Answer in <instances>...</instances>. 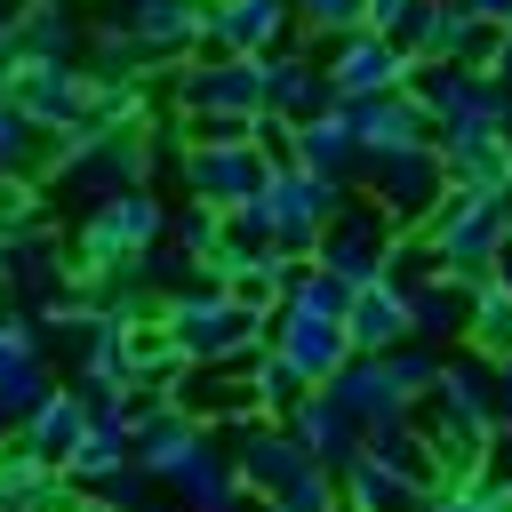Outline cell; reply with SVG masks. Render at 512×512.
<instances>
[{
  "mask_svg": "<svg viewBox=\"0 0 512 512\" xmlns=\"http://www.w3.org/2000/svg\"><path fill=\"white\" fill-rule=\"evenodd\" d=\"M320 392H328L360 432H376V424H408V416H416V392H400V376L384 368V352H352Z\"/></svg>",
  "mask_w": 512,
  "mask_h": 512,
  "instance_id": "12",
  "label": "cell"
},
{
  "mask_svg": "<svg viewBox=\"0 0 512 512\" xmlns=\"http://www.w3.org/2000/svg\"><path fill=\"white\" fill-rule=\"evenodd\" d=\"M392 240H400V224L376 208V200H344L336 216H328V232H320V264L336 272V280H376L384 272V256H392Z\"/></svg>",
  "mask_w": 512,
  "mask_h": 512,
  "instance_id": "10",
  "label": "cell"
},
{
  "mask_svg": "<svg viewBox=\"0 0 512 512\" xmlns=\"http://www.w3.org/2000/svg\"><path fill=\"white\" fill-rule=\"evenodd\" d=\"M448 184L464 192H512V136H448Z\"/></svg>",
  "mask_w": 512,
  "mask_h": 512,
  "instance_id": "22",
  "label": "cell"
},
{
  "mask_svg": "<svg viewBox=\"0 0 512 512\" xmlns=\"http://www.w3.org/2000/svg\"><path fill=\"white\" fill-rule=\"evenodd\" d=\"M272 168H280V160H264L256 144H192V152H184V184H192V200L216 208V216H232L240 200H256V192L272 184Z\"/></svg>",
  "mask_w": 512,
  "mask_h": 512,
  "instance_id": "9",
  "label": "cell"
},
{
  "mask_svg": "<svg viewBox=\"0 0 512 512\" xmlns=\"http://www.w3.org/2000/svg\"><path fill=\"white\" fill-rule=\"evenodd\" d=\"M264 344H272V352H280V360H288V368H296L312 392H320V384H328V376L352 360L344 320H336V312H312V304H296V296H280V312L264 320Z\"/></svg>",
  "mask_w": 512,
  "mask_h": 512,
  "instance_id": "8",
  "label": "cell"
},
{
  "mask_svg": "<svg viewBox=\"0 0 512 512\" xmlns=\"http://www.w3.org/2000/svg\"><path fill=\"white\" fill-rule=\"evenodd\" d=\"M136 456H128V424H96L88 416V440L72 448V464H64V480L72 488H96V480H112V472H128Z\"/></svg>",
  "mask_w": 512,
  "mask_h": 512,
  "instance_id": "24",
  "label": "cell"
},
{
  "mask_svg": "<svg viewBox=\"0 0 512 512\" xmlns=\"http://www.w3.org/2000/svg\"><path fill=\"white\" fill-rule=\"evenodd\" d=\"M472 352H488V360H504L512 352V296L488 280L480 288V312H472Z\"/></svg>",
  "mask_w": 512,
  "mask_h": 512,
  "instance_id": "28",
  "label": "cell"
},
{
  "mask_svg": "<svg viewBox=\"0 0 512 512\" xmlns=\"http://www.w3.org/2000/svg\"><path fill=\"white\" fill-rule=\"evenodd\" d=\"M152 488H160V480H152V472H136V464H128V472H112V480H96V488H88V496H96V504H104V512H144V504H152Z\"/></svg>",
  "mask_w": 512,
  "mask_h": 512,
  "instance_id": "29",
  "label": "cell"
},
{
  "mask_svg": "<svg viewBox=\"0 0 512 512\" xmlns=\"http://www.w3.org/2000/svg\"><path fill=\"white\" fill-rule=\"evenodd\" d=\"M344 336H352V352H392V344H408V288H400L392 272L360 280L352 304H344Z\"/></svg>",
  "mask_w": 512,
  "mask_h": 512,
  "instance_id": "17",
  "label": "cell"
},
{
  "mask_svg": "<svg viewBox=\"0 0 512 512\" xmlns=\"http://www.w3.org/2000/svg\"><path fill=\"white\" fill-rule=\"evenodd\" d=\"M480 288H488V280H456V272H424V280H408V336H416V344H432V352L472 344Z\"/></svg>",
  "mask_w": 512,
  "mask_h": 512,
  "instance_id": "11",
  "label": "cell"
},
{
  "mask_svg": "<svg viewBox=\"0 0 512 512\" xmlns=\"http://www.w3.org/2000/svg\"><path fill=\"white\" fill-rule=\"evenodd\" d=\"M336 208H344V176H312V168H296V160H280L272 184L256 192V216H264V232H272L280 256L320 248V232H328Z\"/></svg>",
  "mask_w": 512,
  "mask_h": 512,
  "instance_id": "3",
  "label": "cell"
},
{
  "mask_svg": "<svg viewBox=\"0 0 512 512\" xmlns=\"http://www.w3.org/2000/svg\"><path fill=\"white\" fill-rule=\"evenodd\" d=\"M496 392H504V416H512V352L496 360Z\"/></svg>",
  "mask_w": 512,
  "mask_h": 512,
  "instance_id": "33",
  "label": "cell"
},
{
  "mask_svg": "<svg viewBox=\"0 0 512 512\" xmlns=\"http://www.w3.org/2000/svg\"><path fill=\"white\" fill-rule=\"evenodd\" d=\"M320 72L312 64H296V56H264V112H304V104H320Z\"/></svg>",
  "mask_w": 512,
  "mask_h": 512,
  "instance_id": "25",
  "label": "cell"
},
{
  "mask_svg": "<svg viewBox=\"0 0 512 512\" xmlns=\"http://www.w3.org/2000/svg\"><path fill=\"white\" fill-rule=\"evenodd\" d=\"M400 72H408V48L360 24V32L344 40V56L328 64V88H336L344 104H352V96H392V88H400Z\"/></svg>",
  "mask_w": 512,
  "mask_h": 512,
  "instance_id": "16",
  "label": "cell"
},
{
  "mask_svg": "<svg viewBox=\"0 0 512 512\" xmlns=\"http://www.w3.org/2000/svg\"><path fill=\"white\" fill-rule=\"evenodd\" d=\"M416 232L432 240L440 272H456V280H488L496 256H504V240H512V192H464V184H456Z\"/></svg>",
  "mask_w": 512,
  "mask_h": 512,
  "instance_id": "2",
  "label": "cell"
},
{
  "mask_svg": "<svg viewBox=\"0 0 512 512\" xmlns=\"http://www.w3.org/2000/svg\"><path fill=\"white\" fill-rule=\"evenodd\" d=\"M216 32H224L232 48H264V40L280 32V0H224V8H216Z\"/></svg>",
  "mask_w": 512,
  "mask_h": 512,
  "instance_id": "26",
  "label": "cell"
},
{
  "mask_svg": "<svg viewBox=\"0 0 512 512\" xmlns=\"http://www.w3.org/2000/svg\"><path fill=\"white\" fill-rule=\"evenodd\" d=\"M336 480H344V504H352V512H432V488L408 480V472H392V464H376L368 448H360Z\"/></svg>",
  "mask_w": 512,
  "mask_h": 512,
  "instance_id": "20",
  "label": "cell"
},
{
  "mask_svg": "<svg viewBox=\"0 0 512 512\" xmlns=\"http://www.w3.org/2000/svg\"><path fill=\"white\" fill-rule=\"evenodd\" d=\"M32 128H40V120H32L24 104H0V168H8V176L24 168V152H32Z\"/></svg>",
  "mask_w": 512,
  "mask_h": 512,
  "instance_id": "30",
  "label": "cell"
},
{
  "mask_svg": "<svg viewBox=\"0 0 512 512\" xmlns=\"http://www.w3.org/2000/svg\"><path fill=\"white\" fill-rule=\"evenodd\" d=\"M80 440H88V400H80L72 384H56V392L32 408V424L16 432V448H32V456H40V464H56V472L72 464V448H80Z\"/></svg>",
  "mask_w": 512,
  "mask_h": 512,
  "instance_id": "19",
  "label": "cell"
},
{
  "mask_svg": "<svg viewBox=\"0 0 512 512\" xmlns=\"http://www.w3.org/2000/svg\"><path fill=\"white\" fill-rule=\"evenodd\" d=\"M288 160L312 168V176H352L360 168V136H352L344 112H312V120L288 128Z\"/></svg>",
  "mask_w": 512,
  "mask_h": 512,
  "instance_id": "21",
  "label": "cell"
},
{
  "mask_svg": "<svg viewBox=\"0 0 512 512\" xmlns=\"http://www.w3.org/2000/svg\"><path fill=\"white\" fill-rule=\"evenodd\" d=\"M48 392H56V368H48V328H40V312L8 304V312H0V432L16 440Z\"/></svg>",
  "mask_w": 512,
  "mask_h": 512,
  "instance_id": "5",
  "label": "cell"
},
{
  "mask_svg": "<svg viewBox=\"0 0 512 512\" xmlns=\"http://www.w3.org/2000/svg\"><path fill=\"white\" fill-rule=\"evenodd\" d=\"M280 424H288V432H296V448H304L312 464H328V472H344V464L360 456V440H368V432H360V424H352V416H344L328 392H304V400H296Z\"/></svg>",
  "mask_w": 512,
  "mask_h": 512,
  "instance_id": "18",
  "label": "cell"
},
{
  "mask_svg": "<svg viewBox=\"0 0 512 512\" xmlns=\"http://www.w3.org/2000/svg\"><path fill=\"white\" fill-rule=\"evenodd\" d=\"M184 416H200V424H240V416H264L256 408V376L248 368H232V360H216V368H184V384L168 392Z\"/></svg>",
  "mask_w": 512,
  "mask_h": 512,
  "instance_id": "15",
  "label": "cell"
},
{
  "mask_svg": "<svg viewBox=\"0 0 512 512\" xmlns=\"http://www.w3.org/2000/svg\"><path fill=\"white\" fill-rule=\"evenodd\" d=\"M360 448H368L376 464H392V472L424 480V488H448V472H440V456H432V440H424V424H416V416H408V424H376Z\"/></svg>",
  "mask_w": 512,
  "mask_h": 512,
  "instance_id": "23",
  "label": "cell"
},
{
  "mask_svg": "<svg viewBox=\"0 0 512 512\" xmlns=\"http://www.w3.org/2000/svg\"><path fill=\"white\" fill-rule=\"evenodd\" d=\"M248 512H280V504H264V496H256V504H248Z\"/></svg>",
  "mask_w": 512,
  "mask_h": 512,
  "instance_id": "34",
  "label": "cell"
},
{
  "mask_svg": "<svg viewBox=\"0 0 512 512\" xmlns=\"http://www.w3.org/2000/svg\"><path fill=\"white\" fill-rule=\"evenodd\" d=\"M304 392H312V384H304V376H296V368L264 344V360H256V408H264V416H288Z\"/></svg>",
  "mask_w": 512,
  "mask_h": 512,
  "instance_id": "27",
  "label": "cell"
},
{
  "mask_svg": "<svg viewBox=\"0 0 512 512\" xmlns=\"http://www.w3.org/2000/svg\"><path fill=\"white\" fill-rule=\"evenodd\" d=\"M160 328H168V352L192 360V368H216V360L264 344V320H256L224 280H192V288L160 296Z\"/></svg>",
  "mask_w": 512,
  "mask_h": 512,
  "instance_id": "1",
  "label": "cell"
},
{
  "mask_svg": "<svg viewBox=\"0 0 512 512\" xmlns=\"http://www.w3.org/2000/svg\"><path fill=\"white\" fill-rule=\"evenodd\" d=\"M480 480H488L496 496H512V416L488 432V448H480Z\"/></svg>",
  "mask_w": 512,
  "mask_h": 512,
  "instance_id": "31",
  "label": "cell"
},
{
  "mask_svg": "<svg viewBox=\"0 0 512 512\" xmlns=\"http://www.w3.org/2000/svg\"><path fill=\"white\" fill-rule=\"evenodd\" d=\"M168 496H176V512H248L256 496L240 488V472H232V448H224V432H208L168 480H160Z\"/></svg>",
  "mask_w": 512,
  "mask_h": 512,
  "instance_id": "13",
  "label": "cell"
},
{
  "mask_svg": "<svg viewBox=\"0 0 512 512\" xmlns=\"http://www.w3.org/2000/svg\"><path fill=\"white\" fill-rule=\"evenodd\" d=\"M216 424H200V416H184L176 400H152L136 424H128V456H136V472H152V480H168L200 440H208Z\"/></svg>",
  "mask_w": 512,
  "mask_h": 512,
  "instance_id": "14",
  "label": "cell"
},
{
  "mask_svg": "<svg viewBox=\"0 0 512 512\" xmlns=\"http://www.w3.org/2000/svg\"><path fill=\"white\" fill-rule=\"evenodd\" d=\"M368 168V200L400 224V232H416L456 184H448V152L440 144H400V152H368L360 160Z\"/></svg>",
  "mask_w": 512,
  "mask_h": 512,
  "instance_id": "4",
  "label": "cell"
},
{
  "mask_svg": "<svg viewBox=\"0 0 512 512\" xmlns=\"http://www.w3.org/2000/svg\"><path fill=\"white\" fill-rule=\"evenodd\" d=\"M488 280H496V288L512 296V240H504V256H496V272H488Z\"/></svg>",
  "mask_w": 512,
  "mask_h": 512,
  "instance_id": "32",
  "label": "cell"
},
{
  "mask_svg": "<svg viewBox=\"0 0 512 512\" xmlns=\"http://www.w3.org/2000/svg\"><path fill=\"white\" fill-rule=\"evenodd\" d=\"M144 512H176V504H160V496H152V504H144Z\"/></svg>",
  "mask_w": 512,
  "mask_h": 512,
  "instance_id": "35",
  "label": "cell"
},
{
  "mask_svg": "<svg viewBox=\"0 0 512 512\" xmlns=\"http://www.w3.org/2000/svg\"><path fill=\"white\" fill-rule=\"evenodd\" d=\"M224 448H232V472H240V488L248 496H288L304 472H312V456L296 448V432L280 424V416H240V424H224Z\"/></svg>",
  "mask_w": 512,
  "mask_h": 512,
  "instance_id": "7",
  "label": "cell"
},
{
  "mask_svg": "<svg viewBox=\"0 0 512 512\" xmlns=\"http://www.w3.org/2000/svg\"><path fill=\"white\" fill-rule=\"evenodd\" d=\"M344 512H352V504H344Z\"/></svg>",
  "mask_w": 512,
  "mask_h": 512,
  "instance_id": "36",
  "label": "cell"
},
{
  "mask_svg": "<svg viewBox=\"0 0 512 512\" xmlns=\"http://www.w3.org/2000/svg\"><path fill=\"white\" fill-rule=\"evenodd\" d=\"M416 416H440V424H464V432H496L504 424V392H496V360L488 352H472V344H456V352H440V376H432V392H424V408Z\"/></svg>",
  "mask_w": 512,
  "mask_h": 512,
  "instance_id": "6",
  "label": "cell"
}]
</instances>
